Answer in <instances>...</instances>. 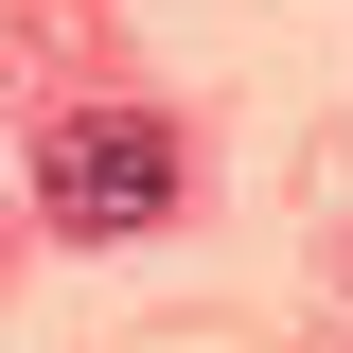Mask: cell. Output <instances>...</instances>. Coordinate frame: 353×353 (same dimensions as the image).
Here are the masks:
<instances>
[{"label":"cell","mask_w":353,"mask_h":353,"mask_svg":"<svg viewBox=\"0 0 353 353\" xmlns=\"http://www.w3.org/2000/svg\"><path fill=\"white\" fill-rule=\"evenodd\" d=\"M176 176H194V159H176L159 106H88V124L36 141V212L71 230V248H106V230H159L176 212Z\"/></svg>","instance_id":"1"}]
</instances>
